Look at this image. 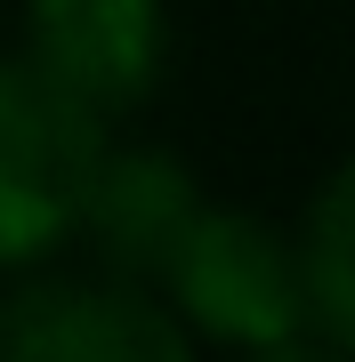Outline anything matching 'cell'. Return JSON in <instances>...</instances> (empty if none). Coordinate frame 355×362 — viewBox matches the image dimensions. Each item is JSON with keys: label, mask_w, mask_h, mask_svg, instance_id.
<instances>
[{"label": "cell", "mask_w": 355, "mask_h": 362, "mask_svg": "<svg viewBox=\"0 0 355 362\" xmlns=\"http://www.w3.org/2000/svg\"><path fill=\"white\" fill-rule=\"evenodd\" d=\"M106 145V113L57 89L25 49L0 57V274H33L81 242Z\"/></svg>", "instance_id": "cell-1"}, {"label": "cell", "mask_w": 355, "mask_h": 362, "mask_svg": "<svg viewBox=\"0 0 355 362\" xmlns=\"http://www.w3.org/2000/svg\"><path fill=\"white\" fill-rule=\"evenodd\" d=\"M162 290L186 314V330L202 346L235 354H307L315 338V290H307L299 226H275L259 209L210 202L194 233L178 242V258L162 266Z\"/></svg>", "instance_id": "cell-2"}, {"label": "cell", "mask_w": 355, "mask_h": 362, "mask_svg": "<svg viewBox=\"0 0 355 362\" xmlns=\"http://www.w3.org/2000/svg\"><path fill=\"white\" fill-rule=\"evenodd\" d=\"M202 338L186 330L162 282L137 274H49L33 266L9 290V354L16 362H186Z\"/></svg>", "instance_id": "cell-3"}, {"label": "cell", "mask_w": 355, "mask_h": 362, "mask_svg": "<svg viewBox=\"0 0 355 362\" xmlns=\"http://www.w3.org/2000/svg\"><path fill=\"white\" fill-rule=\"evenodd\" d=\"M16 49L89 113L130 121L170 73V0H25Z\"/></svg>", "instance_id": "cell-4"}, {"label": "cell", "mask_w": 355, "mask_h": 362, "mask_svg": "<svg viewBox=\"0 0 355 362\" xmlns=\"http://www.w3.org/2000/svg\"><path fill=\"white\" fill-rule=\"evenodd\" d=\"M202 209L210 202H202L186 153H170V145H106L97 185H89V218H81V242H89L97 266L162 282V266L178 258V242L194 233Z\"/></svg>", "instance_id": "cell-5"}, {"label": "cell", "mask_w": 355, "mask_h": 362, "mask_svg": "<svg viewBox=\"0 0 355 362\" xmlns=\"http://www.w3.org/2000/svg\"><path fill=\"white\" fill-rule=\"evenodd\" d=\"M299 258L315 290V338L331 354H355V153L323 169V185L299 209Z\"/></svg>", "instance_id": "cell-6"}, {"label": "cell", "mask_w": 355, "mask_h": 362, "mask_svg": "<svg viewBox=\"0 0 355 362\" xmlns=\"http://www.w3.org/2000/svg\"><path fill=\"white\" fill-rule=\"evenodd\" d=\"M0 354H9V290H0Z\"/></svg>", "instance_id": "cell-7"}]
</instances>
